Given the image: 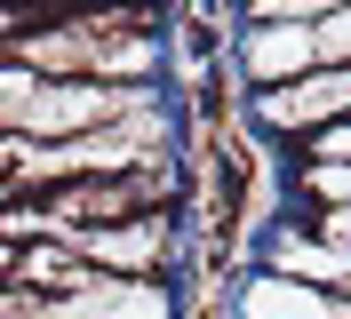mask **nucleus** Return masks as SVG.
I'll return each mask as SVG.
<instances>
[{"label": "nucleus", "instance_id": "1", "mask_svg": "<svg viewBox=\"0 0 351 319\" xmlns=\"http://www.w3.org/2000/svg\"><path fill=\"white\" fill-rule=\"evenodd\" d=\"M0 64L96 88H160L168 72V8H64L16 16L0 8Z\"/></svg>", "mask_w": 351, "mask_h": 319}, {"label": "nucleus", "instance_id": "2", "mask_svg": "<svg viewBox=\"0 0 351 319\" xmlns=\"http://www.w3.org/2000/svg\"><path fill=\"white\" fill-rule=\"evenodd\" d=\"M0 319H184V296H176V279H96L80 296L0 287Z\"/></svg>", "mask_w": 351, "mask_h": 319}, {"label": "nucleus", "instance_id": "3", "mask_svg": "<svg viewBox=\"0 0 351 319\" xmlns=\"http://www.w3.org/2000/svg\"><path fill=\"white\" fill-rule=\"evenodd\" d=\"M328 120H351V64H319V72H304V80H287V88L247 96V128L271 136V144H304Z\"/></svg>", "mask_w": 351, "mask_h": 319}, {"label": "nucleus", "instance_id": "4", "mask_svg": "<svg viewBox=\"0 0 351 319\" xmlns=\"http://www.w3.org/2000/svg\"><path fill=\"white\" fill-rule=\"evenodd\" d=\"M319 72V40H311V24H232V80L247 96L263 88H287Z\"/></svg>", "mask_w": 351, "mask_h": 319}, {"label": "nucleus", "instance_id": "5", "mask_svg": "<svg viewBox=\"0 0 351 319\" xmlns=\"http://www.w3.org/2000/svg\"><path fill=\"white\" fill-rule=\"evenodd\" d=\"M223 319H343V296L304 287V279H280V272H263V263H256L247 279H232Z\"/></svg>", "mask_w": 351, "mask_h": 319}, {"label": "nucleus", "instance_id": "6", "mask_svg": "<svg viewBox=\"0 0 351 319\" xmlns=\"http://www.w3.org/2000/svg\"><path fill=\"white\" fill-rule=\"evenodd\" d=\"M263 272L343 296V287H351V248H335V239H328V232H311V224H287V232L263 239Z\"/></svg>", "mask_w": 351, "mask_h": 319}, {"label": "nucleus", "instance_id": "7", "mask_svg": "<svg viewBox=\"0 0 351 319\" xmlns=\"http://www.w3.org/2000/svg\"><path fill=\"white\" fill-rule=\"evenodd\" d=\"M287 191L304 200V215H328V208H343V200H351V160H295Z\"/></svg>", "mask_w": 351, "mask_h": 319}, {"label": "nucleus", "instance_id": "8", "mask_svg": "<svg viewBox=\"0 0 351 319\" xmlns=\"http://www.w3.org/2000/svg\"><path fill=\"white\" fill-rule=\"evenodd\" d=\"M311 40H319V64H351V0H335L328 16L311 24Z\"/></svg>", "mask_w": 351, "mask_h": 319}, {"label": "nucleus", "instance_id": "9", "mask_svg": "<svg viewBox=\"0 0 351 319\" xmlns=\"http://www.w3.org/2000/svg\"><path fill=\"white\" fill-rule=\"evenodd\" d=\"M295 152H304V160H351V120H328L319 136H304Z\"/></svg>", "mask_w": 351, "mask_h": 319}, {"label": "nucleus", "instance_id": "10", "mask_svg": "<svg viewBox=\"0 0 351 319\" xmlns=\"http://www.w3.org/2000/svg\"><path fill=\"white\" fill-rule=\"evenodd\" d=\"M304 224H311V232H328L335 248H351V200H343V208H328V215H304Z\"/></svg>", "mask_w": 351, "mask_h": 319}, {"label": "nucleus", "instance_id": "11", "mask_svg": "<svg viewBox=\"0 0 351 319\" xmlns=\"http://www.w3.org/2000/svg\"><path fill=\"white\" fill-rule=\"evenodd\" d=\"M343 319H351V287H343Z\"/></svg>", "mask_w": 351, "mask_h": 319}]
</instances>
